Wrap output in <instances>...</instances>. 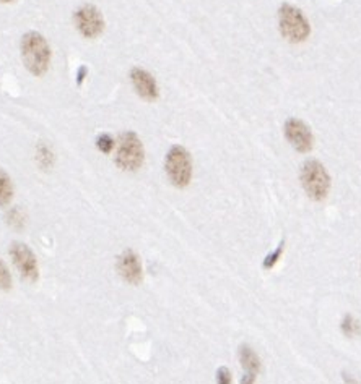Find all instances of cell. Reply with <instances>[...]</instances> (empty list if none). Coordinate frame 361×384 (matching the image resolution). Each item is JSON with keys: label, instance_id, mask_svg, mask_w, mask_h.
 Instances as JSON below:
<instances>
[{"label": "cell", "instance_id": "4fadbf2b", "mask_svg": "<svg viewBox=\"0 0 361 384\" xmlns=\"http://www.w3.org/2000/svg\"><path fill=\"white\" fill-rule=\"evenodd\" d=\"M0 289L10 290L12 289V276H10L8 267L0 260Z\"/></svg>", "mask_w": 361, "mask_h": 384}, {"label": "cell", "instance_id": "5b68a950", "mask_svg": "<svg viewBox=\"0 0 361 384\" xmlns=\"http://www.w3.org/2000/svg\"><path fill=\"white\" fill-rule=\"evenodd\" d=\"M301 184L311 200L323 201L330 190V177L319 161L309 159L301 168Z\"/></svg>", "mask_w": 361, "mask_h": 384}, {"label": "cell", "instance_id": "7c38bea8", "mask_svg": "<svg viewBox=\"0 0 361 384\" xmlns=\"http://www.w3.org/2000/svg\"><path fill=\"white\" fill-rule=\"evenodd\" d=\"M13 200V184L7 172L0 169V208H5Z\"/></svg>", "mask_w": 361, "mask_h": 384}, {"label": "cell", "instance_id": "8992f818", "mask_svg": "<svg viewBox=\"0 0 361 384\" xmlns=\"http://www.w3.org/2000/svg\"><path fill=\"white\" fill-rule=\"evenodd\" d=\"M73 27L85 39H97L104 33L106 22L97 5L85 3L73 12Z\"/></svg>", "mask_w": 361, "mask_h": 384}, {"label": "cell", "instance_id": "e0dca14e", "mask_svg": "<svg viewBox=\"0 0 361 384\" xmlns=\"http://www.w3.org/2000/svg\"><path fill=\"white\" fill-rule=\"evenodd\" d=\"M342 327H344L345 334H355V332H358V325H357V321H355L352 316L345 318Z\"/></svg>", "mask_w": 361, "mask_h": 384}, {"label": "cell", "instance_id": "6da1fadb", "mask_svg": "<svg viewBox=\"0 0 361 384\" xmlns=\"http://www.w3.org/2000/svg\"><path fill=\"white\" fill-rule=\"evenodd\" d=\"M20 54L27 72L41 78L49 72L52 62V50L48 39L39 31H28L20 41Z\"/></svg>", "mask_w": 361, "mask_h": 384}, {"label": "cell", "instance_id": "ac0fdd59", "mask_svg": "<svg viewBox=\"0 0 361 384\" xmlns=\"http://www.w3.org/2000/svg\"><path fill=\"white\" fill-rule=\"evenodd\" d=\"M0 2H2V3H10V2H13V0H0Z\"/></svg>", "mask_w": 361, "mask_h": 384}, {"label": "cell", "instance_id": "3957f363", "mask_svg": "<svg viewBox=\"0 0 361 384\" xmlns=\"http://www.w3.org/2000/svg\"><path fill=\"white\" fill-rule=\"evenodd\" d=\"M278 28L287 41L298 44L309 38L311 27L304 13L295 5L283 3L278 8Z\"/></svg>", "mask_w": 361, "mask_h": 384}, {"label": "cell", "instance_id": "52a82bcc", "mask_svg": "<svg viewBox=\"0 0 361 384\" xmlns=\"http://www.w3.org/2000/svg\"><path fill=\"white\" fill-rule=\"evenodd\" d=\"M10 256H12L13 265L17 266L20 274L24 281L28 282H36L39 279V266L36 255L33 253V250L29 249L23 242H13L10 245Z\"/></svg>", "mask_w": 361, "mask_h": 384}, {"label": "cell", "instance_id": "9a60e30c", "mask_svg": "<svg viewBox=\"0 0 361 384\" xmlns=\"http://www.w3.org/2000/svg\"><path fill=\"white\" fill-rule=\"evenodd\" d=\"M282 251H283V244H280L278 249L275 250L272 255H269L267 258H265V261H264V267H265V269H270V267H274L275 263L278 261L280 255H282Z\"/></svg>", "mask_w": 361, "mask_h": 384}, {"label": "cell", "instance_id": "2e32d148", "mask_svg": "<svg viewBox=\"0 0 361 384\" xmlns=\"http://www.w3.org/2000/svg\"><path fill=\"white\" fill-rule=\"evenodd\" d=\"M217 383L218 384H232V371L227 367L218 368L217 371Z\"/></svg>", "mask_w": 361, "mask_h": 384}, {"label": "cell", "instance_id": "9c48e42d", "mask_svg": "<svg viewBox=\"0 0 361 384\" xmlns=\"http://www.w3.org/2000/svg\"><path fill=\"white\" fill-rule=\"evenodd\" d=\"M285 138L288 140V143L293 146L295 149L298 151V153H309L311 149H313V133H311V130L308 125H306L303 120L299 119H288L287 122H285Z\"/></svg>", "mask_w": 361, "mask_h": 384}, {"label": "cell", "instance_id": "7a4b0ae2", "mask_svg": "<svg viewBox=\"0 0 361 384\" xmlns=\"http://www.w3.org/2000/svg\"><path fill=\"white\" fill-rule=\"evenodd\" d=\"M116 165L120 170L137 172L145 163V148L140 136L135 131H122L118 140Z\"/></svg>", "mask_w": 361, "mask_h": 384}, {"label": "cell", "instance_id": "ba28073f", "mask_svg": "<svg viewBox=\"0 0 361 384\" xmlns=\"http://www.w3.org/2000/svg\"><path fill=\"white\" fill-rule=\"evenodd\" d=\"M129 80L134 86V91L147 103H155L160 99V86L157 78L148 70L142 67H134L129 72Z\"/></svg>", "mask_w": 361, "mask_h": 384}, {"label": "cell", "instance_id": "8fae6325", "mask_svg": "<svg viewBox=\"0 0 361 384\" xmlns=\"http://www.w3.org/2000/svg\"><path fill=\"white\" fill-rule=\"evenodd\" d=\"M239 362L248 375L257 376L260 371V358L249 346L239 347Z\"/></svg>", "mask_w": 361, "mask_h": 384}, {"label": "cell", "instance_id": "5bb4252c", "mask_svg": "<svg viewBox=\"0 0 361 384\" xmlns=\"http://www.w3.org/2000/svg\"><path fill=\"white\" fill-rule=\"evenodd\" d=\"M114 143H116V141H114L109 135L104 133V135H99V138L97 141V146H98V149L101 151V153L108 154L109 151L114 148Z\"/></svg>", "mask_w": 361, "mask_h": 384}, {"label": "cell", "instance_id": "277c9868", "mask_svg": "<svg viewBox=\"0 0 361 384\" xmlns=\"http://www.w3.org/2000/svg\"><path fill=\"white\" fill-rule=\"evenodd\" d=\"M164 170L173 186L183 190L192 180V158L184 146L174 145L164 158Z\"/></svg>", "mask_w": 361, "mask_h": 384}, {"label": "cell", "instance_id": "30bf717a", "mask_svg": "<svg viewBox=\"0 0 361 384\" xmlns=\"http://www.w3.org/2000/svg\"><path fill=\"white\" fill-rule=\"evenodd\" d=\"M118 271L120 277L132 286H139L143 281L142 261H140L139 255L132 250H125L118 258Z\"/></svg>", "mask_w": 361, "mask_h": 384}]
</instances>
